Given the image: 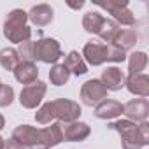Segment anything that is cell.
<instances>
[{"mask_svg":"<svg viewBox=\"0 0 149 149\" xmlns=\"http://www.w3.org/2000/svg\"><path fill=\"white\" fill-rule=\"evenodd\" d=\"M16 53L19 56V61H30V63H33L35 61V58H33V40H26V42L18 44Z\"/></svg>","mask_w":149,"mask_h":149,"instance_id":"cell-24","label":"cell"},{"mask_svg":"<svg viewBox=\"0 0 149 149\" xmlns=\"http://www.w3.org/2000/svg\"><path fill=\"white\" fill-rule=\"evenodd\" d=\"M0 86H2V81H0Z\"/></svg>","mask_w":149,"mask_h":149,"instance_id":"cell-30","label":"cell"},{"mask_svg":"<svg viewBox=\"0 0 149 149\" xmlns=\"http://www.w3.org/2000/svg\"><path fill=\"white\" fill-rule=\"evenodd\" d=\"M98 6L102 9H105L112 16V21H116L119 26L121 25H126V26L135 25V16L128 9V0H121V2L119 0H109V2H100Z\"/></svg>","mask_w":149,"mask_h":149,"instance_id":"cell-7","label":"cell"},{"mask_svg":"<svg viewBox=\"0 0 149 149\" xmlns=\"http://www.w3.org/2000/svg\"><path fill=\"white\" fill-rule=\"evenodd\" d=\"M83 60H86L90 65L98 67L104 65L105 61H114V63H123L126 60V53L118 49L112 44H104L98 40H90L83 47Z\"/></svg>","mask_w":149,"mask_h":149,"instance_id":"cell-4","label":"cell"},{"mask_svg":"<svg viewBox=\"0 0 149 149\" xmlns=\"http://www.w3.org/2000/svg\"><path fill=\"white\" fill-rule=\"evenodd\" d=\"M91 128L90 125L83 121H72V123H61V135L67 142H83L90 137Z\"/></svg>","mask_w":149,"mask_h":149,"instance_id":"cell-10","label":"cell"},{"mask_svg":"<svg viewBox=\"0 0 149 149\" xmlns=\"http://www.w3.org/2000/svg\"><path fill=\"white\" fill-rule=\"evenodd\" d=\"M14 102V90L9 84L0 86V107H9Z\"/></svg>","mask_w":149,"mask_h":149,"instance_id":"cell-25","label":"cell"},{"mask_svg":"<svg viewBox=\"0 0 149 149\" xmlns=\"http://www.w3.org/2000/svg\"><path fill=\"white\" fill-rule=\"evenodd\" d=\"M54 18V11L47 4H37L28 11V19L35 26H47Z\"/></svg>","mask_w":149,"mask_h":149,"instance_id":"cell-14","label":"cell"},{"mask_svg":"<svg viewBox=\"0 0 149 149\" xmlns=\"http://www.w3.org/2000/svg\"><path fill=\"white\" fill-rule=\"evenodd\" d=\"M68 6H70L72 9H81V7L84 6V2H79V4H68Z\"/></svg>","mask_w":149,"mask_h":149,"instance_id":"cell-27","label":"cell"},{"mask_svg":"<svg viewBox=\"0 0 149 149\" xmlns=\"http://www.w3.org/2000/svg\"><path fill=\"white\" fill-rule=\"evenodd\" d=\"M100 83L105 86L107 91H119L125 86V74L118 67H107L102 72Z\"/></svg>","mask_w":149,"mask_h":149,"instance_id":"cell-13","label":"cell"},{"mask_svg":"<svg viewBox=\"0 0 149 149\" xmlns=\"http://www.w3.org/2000/svg\"><path fill=\"white\" fill-rule=\"evenodd\" d=\"M0 149H4V139L0 137Z\"/></svg>","mask_w":149,"mask_h":149,"instance_id":"cell-29","label":"cell"},{"mask_svg":"<svg viewBox=\"0 0 149 149\" xmlns=\"http://www.w3.org/2000/svg\"><path fill=\"white\" fill-rule=\"evenodd\" d=\"M28 21V13L23 9H13L4 23V37L9 42L21 44L30 40L32 37V28L26 25Z\"/></svg>","mask_w":149,"mask_h":149,"instance_id":"cell-5","label":"cell"},{"mask_svg":"<svg viewBox=\"0 0 149 149\" xmlns=\"http://www.w3.org/2000/svg\"><path fill=\"white\" fill-rule=\"evenodd\" d=\"M123 114L128 118V121L133 123H144L149 116V102L146 98H135L123 105Z\"/></svg>","mask_w":149,"mask_h":149,"instance_id":"cell-11","label":"cell"},{"mask_svg":"<svg viewBox=\"0 0 149 149\" xmlns=\"http://www.w3.org/2000/svg\"><path fill=\"white\" fill-rule=\"evenodd\" d=\"M137 40H139V35H137V32L133 28H121L118 32V35L114 37L112 46H116L118 49H121V51L126 53V51H130V49L135 47Z\"/></svg>","mask_w":149,"mask_h":149,"instance_id":"cell-17","label":"cell"},{"mask_svg":"<svg viewBox=\"0 0 149 149\" xmlns=\"http://www.w3.org/2000/svg\"><path fill=\"white\" fill-rule=\"evenodd\" d=\"M46 90H47L46 83H42L39 79L32 84H26L19 93V104L25 109H35L42 102V98L46 95Z\"/></svg>","mask_w":149,"mask_h":149,"instance_id":"cell-9","label":"cell"},{"mask_svg":"<svg viewBox=\"0 0 149 149\" xmlns=\"http://www.w3.org/2000/svg\"><path fill=\"white\" fill-rule=\"evenodd\" d=\"M123 114V104L118 100H102L95 107V116L98 119H114Z\"/></svg>","mask_w":149,"mask_h":149,"instance_id":"cell-16","label":"cell"},{"mask_svg":"<svg viewBox=\"0 0 149 149\" xmlns=\"http://www.w3.org/2000/svg\"><path fill=\"white\" fill-rule=\"evenodd\" d=\"M14 77L18 83L21 84H32L37 81L39 77V68L35 63H30V61H19L18 67L14 68Z\"/></svg>","mask_w":149,"mask_h":149,"instance_id":"cell-15","label":"cell"},{"mask_svg":"<svg viewBox=\"0 0 149 149\" xmlns=\"http://www.w3.org/2000/svg\"><path fill=\"white\" fill-rule=\"evenodd\" d=\"M68 79H70V72L67 70V67L63 63H54L51 67V70H49V81H51V84L63 86V84L68 83Z\"/></svg>","mask_w":149,"mask_h":149,"instance_id":"cell-20","label":"cell"},{"mask_svg":"<svg viewBox=\"0 0 149 149\" xmlns=\"http://www.w3.org/2000/svg\"><path fill=\"white\" fill-rule=\"evenodd\" d=\"M19 63V56L16 53L14 47H4V49H0V65H2V68L6 70H13L18 67Z\"/></svg>","mask_w":149,"mask_h":149,"instance_id":"cell-22","label":"cell"},{"mask_svg":"<svg viewBox=\"0 0 149 149\" xmlns=\"http://www.w3.org/2000/svg\"><path fill=\"white\" fill-rule=\"evenodd\" d=\"M4 149H25V147H23L16 139H13V137H11V139L4 140Z\"/></svg>","mask_w":149,"mask_h":149,"instance_id":"cell-26","label":"cell"},{"mask_svg":"<svg viewBox=\"0 0 149 149\" xmlns=\"http://www.w3.org/2000/svg\"><path fill=\"white\" fill-rule=\"evenodd\" d=\"M65 67H67V70L70 72V74H74V76H84V74L88 72V65H86V61L83 60V56L79 54V51H70L68 54H67V58H65V63H63Z\"/></svg>","mask_w":149,"mask_h":149,"instance_id":"cell-18","label":"cell"},{"mask_svg":"<svg viewBox=\"0 0 149 149\" xmlns=\"http://www.w3.org/2000/svg\"><path fill=\"white\" fill-rule=\"evenodd\" d=\"M109 128L121 135L123 149H142L144 146L149 144V123L147 121L135 125L133 121L119 119V121L111 123Z\"/></svg>","mask_w":149,"mask_h":149,"instance_id":"cell-3","label":"cell"},{"mask_svg":"<svg viewBox=\"0 0 149 149\" xmlns=\"http://www.w3.org/2000/svg\"><path fill=\"white\" fill-rule=\"evenodd\" d=\"M81 105L74 100H67V98H56L51 102H46L37 112H35V119L40 125H49L51 121L58 119L61 123H72L77 121L81 116Z\"/></svg>","mask_w":149,"mask_h":149,"instance_id":"cell-2","label":"cell"},{"mask_svg":"<svg viewBox=\"0 0 149 149\" xmlns=\"http://www.w3.org/2000/svg\"><path fill=\"white\" fill-rule=\"evenodd\" d=\"M107 90L100 83V79H90L81 86V100L88 107H97L102 100L107 98Z\"/></svg>","mask_w":149,"mask_h":149,"instance_id":"cell-8","label":"cell"},{"mask_svg":"<svg viewBox=\"0 0 149 149\" xmlns=\"http://www.w3.org/2000/svg\"><path fill=\"white\" fill-rule=\"evenodd\" d=\"M104 21H105V18H104L100 13H97V11H90V13H86V14L83 16V28H84L88 33H95V35H98V32H100Z\"/></svg>","mask_w":149,"mask_h":149,"instance_id":"cell-19","label":"cell"},{"mask_svg":"<svg viewBox=\"0 0 149 149\" xmlns=\"http://www.w3.org/2000/svg\"><path fill=\"white\" fill-rule=\"evenodd\" d=\"M4 126H6V119H4L2 114H0V130H4Z\"/></svg>","mask_w":149,"mask_h":149,"instance_id":"cell-28","label":"cell"},{"mask_svg":"<svg viewBox=\"0 0 149 149\" xmlns=\"http://www.w3.org/2000/svg\"><path fill=\"white\" fill-rule=\"evenodd\" d=\"M13 139H16L25 149H51L63 142L61 123H51V126L46 128L19 125L13 130Z\"/></svg>","mask_w":149,"mask_h":149,"instance_id":"cell-1","label":"cell"},{"mask_svg":"<svg viewBox=\"0 0 149 149\" xmlns=\"http://www.w3.org/2000/svg\"><path fill=\"white\" fill-rule=\"evenodd\" d=\"M125 86L132 95H137V97H147L149 95V77L144 72L128 74V77H125Z\"/></svg>","mask_w":149,"mask_h":149,"instance_id":"cell-12","label":"cell"},{"mask_svg":"<svg viewBox=\"0 0 149 149\" xmlns=\"http://www.w3.org/2000/svg\"><path fill=\"white\" fill-rule=\"evenodd\" d=\"M147 67V54L144 51H133L128 56V72L130 74H140Z\"/></svg>","mask_w":149,"mask_h":149,"instance_id":"cell-21","label":"cell"},{"mask_svg":"<svg viewBox=\"0 0 149 149\" xmlns=\"http://www.w3.org/2000/svg\"><path fill=\"white\" fill-rule=\"evenodd\" d=\"M63 56L60 42L51 37H40L33 42V58L42 63H56Z\"/></svg>","mask_w":149,"mask_h":149,"instance_id":"cell-6","label":"cell"},{"mask_svg":"<svg viewBox=\"0 0 149 149\" xmlns=\"http://www.w3.org/2000/svg\"><path fill=\"white\" fill-rule=\"evenodd\" d=\"M119 30H121V26H119L116 21L105 18V21H104V25H102V28H100V32H98V37L104 40V44H105V42H107V44H112V40H114V37L118 35Z\"/></svg>","mask_w":149,"mask_h":149,"instance_id":"cell-23","label":"cell"}]
</instances>
